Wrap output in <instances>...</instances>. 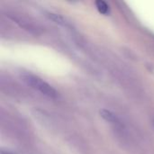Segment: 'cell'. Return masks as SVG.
I'll list each match as a JSON object with an SVG mask.
<instances>
[{
  "label": "cell",
  "instance_id": "3",
  "mask_svg": "<svg viewBox=\"0 0 154 154\" xmlns=\"http://www.w3.org/2000/svg\"><path fill=\"white\" fill-rule=\"evenodd\" d=\"M96 5L97 10L99 11V13H101L102 14H107L109 13V6L107 5V4L103 1V0H97L96 1Z\"/></svg>",
  "mask_w": 154,
  "mask_h": 154
},
{
  "label": "cell",
  "instance_id": "2",
  "mask_svg": "<svg viewBox=\"0 0 154 154\" xmlns=\"http://www.w3.org/2000/svg\"><path fill=\"white\" fill-rule=\"evenodd\" d=\"M100 115L108 123H110L112 125H115L116 126H120L121 125V122L116 117V116L115 114H113L112 112H110L108 110H102V111H100Z\"/></svg>",
  "mask_w": 154,
  "mask_h": 154
},
{
  "label": "cell",
  "instance_id": "1",
  "mask_svg": "<svg viewBox=\"0 0 154 154\" xmlns=\"http://www.w3.org/2000/svg\"><path fill=\"white\" fill-rule=\"evenodd\" d=\"M23 80L32 88L40 92L45 97L50 98H54L57 97L56 90L43 79L31 74H26L23 76Z\"/></svg>",
  "mask_w": 154,
  "mask_h": 154
},
{
  "label": "cell",
  "instance_id": "4",
  "mask_svg": "<svg viewBox=\"0 0 154 154\" xmlns=\"http://www.w3.org/2000/svg\"><path fill=\"white\" fill-rule=\"evenodd\" d=\"M47 16L51 19L52 21H54L55 23L61 24V25H66V21L64 20V18L62 16H60L58 14H54V13H47Z\"/></svg>",
  "mask_w": 154,
  "mask_h": 154
}]
</instances>
